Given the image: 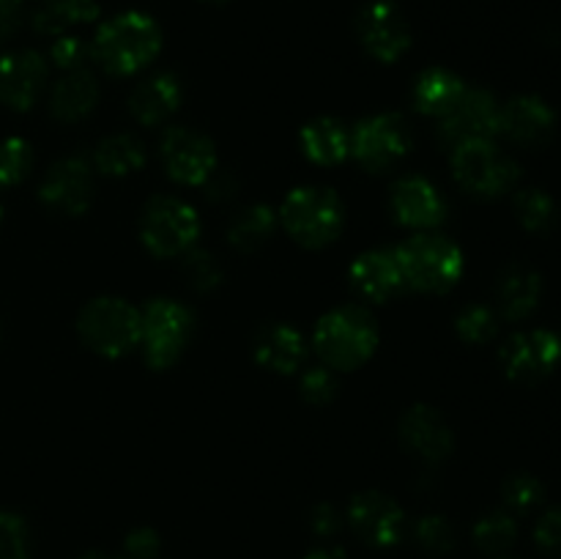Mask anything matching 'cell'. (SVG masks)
I'll return each instance as SVG.
<instances>
[{"instance_id": "1", "label": "cell", "mask_w": 561, "mask_h": 559, "mask_svg": "<svg viewBox=\"0 0 561 559\" xmlns=\"http://www.w3.org/2000/svg\"><path fill=\"white\" fill-rule=\"evenodd\" d=\"M162 44L157 22L146 14H121L115 20L104 22L93 38V49L99 64L113 75H135L142 66L153 60Z\"/></svg>"}, {"instance_id": "2", "label": "cell", "mask_w": 561, "mask_h": 559, "mask_svg": "<svg viewBox=\"0 0 561 559\" xmlns=\"http://www.w3.org/2000/svg\"><path fill=\"white\" fill-rule=\"evenodd\" d=\"M403 272V283L416 290H447L453 288L463 272V255L458 247L444 236L420 233L411 236L405 244L394 250Z\"/></svg>"}, {"instance_id": "3", "label": "cell", "mask_w": 561, "mask_h": 559, "mask_svg": "<svg viewBox=\"0 0 561 559\" xmlns=\"http://www.w3.org/2000/svg\"><path fill=\"white\" fill-rule=\"evenodd\" d=\"M378 329L376 321L359 307H340L321 318L316 329V351L332 367L362 365L376 351Z\"/></svg>"}, {"instance_id": "4", "label": "cell", "mask_w": 561, "mask_h": 559, "mask_svg": "<svg viewBox=\"0 0 561 559\" xmlns=\"http://www.w3.org/2000/svg\"><path fill=\"white\" fill-rule=\"evenodd\" d=\"M142 318L140 312L124 299H104L88 301L85 310L80 312V334L93 351L104 356H121L131 351L140 340Z\"/></svg>"}, {"instance_id": "5", "label": "cell", "mask_w": 561, "mask_h": 559, "mask_svg": "<svg viewBox=\"0 0 561 559\" xmlns=\"http://www.w3.org/2000/svg\"><path fill=\"white\" fill-rule=\"evenodd\" d=\"M283 223L301 244L323 247L343 228V203L332 190L305 186L285 197Z\"/></svg>"}, {"instance_id": "6", "label": "cell", "mask_w": 561, "mask_h": 559, "mask_svg": "<svg viewBox=\"0 0 561 559\" xmlns=\"http://www.w3.org/2000/svg\"><path fill=\"white\" fill-rule=\"evenodd\" d=\"M453 170L458 184L480 197H496L513 190L520 175L518 164L499 151L493 140H471L453 148Z\"/></svg>"}, {"instance_id": "7", "label": "cell", "mask_w": 561, "mask_h": 559, "mask_svg": "<svg viewBox=\"0 0 561 559\" xmlns=\"http://www.w3.org/2000/svg\"><path fill=\"white\" fill-rule=\"evenodd\" d=\"M197 233H201V219L195 208L175 197H153L142 212L140 236L153 255L168 258L192 250Z\"/></svg>"}, {"instance_id": "8", "label": "cell", "mask_w": 561, "mask_h": 559, "mask_svg": "<svg viewBox=\"0 0 561 559\" xmlns=\"http://www.w3.org/2000/svg\"><path fill=\"white\" fill-rule=\"evenodd\" d=\"M142 343L153 367H170L184 351L192 332V312L170 299H157L142 312Z\"/></svg>"}, {"instance_id": "9", "label": "cell", "mask_w": 561, "mask_h": 559, "mask_svg": "<svg viewBox=\"0 0 561 559\" xmlns=\"http://www.w3.org/2000/svg\"><path fill=\"white\" fill-rule=\"evenodd\" d=\"M493 135H499V104L485 91H463L455 107L438 121V142L447 148L491 140Z\"/></svg>"}, {"instance_id": "10", "label": "cell", "mask_w": 561, "mask_h": 559, "mask_svg": "<svg viewBox=\"0 0 561 559\" xmlns=\"http://www.w3.org/2000/svg\"><path fill=\"white\" fill-rule=\"evenodd\" d=\"M411 148V132L400 115L387 113L367 118L356 126L354 137H351V151L365 164L367 170H383L392 168L400 157Z\"/></svg>"}, {"instance_id": "11", "label": "cell", "mask_w": 561, "mask_h": 559, "mask_svg": "<svg viewBox=\"0 0 561 559\" xmlns=\"http://www.w3.org/2000/svg\"><path fill=\"white\" fill-rule=\"evenodd\" d=\"M159 151H162L164 170L181 184H206L217 170L214 142L201 132L186 129V126L164 132Z\"/></svg>"}, {"instance_id": "12", "label": "cell", "mask_w": 561, "mask_h": 559, "mask_svg": "<svg viewBox=\"0 0 561 559\" xmlns=\"http://www.w3.org/2000/svg\"><path fill=\"white\" fill-rule=\"evenodd\" d=\"M561 360V340L546 329L515 334L504 343L502 362L504 370L515 381H537L548 376Z\"/></svg>"}, {"instance_id": "13", "label": "cell", "mask_w": 561, "mask_h": 559, "mask_svg": "<svg viewBox=\"0 0 561 559\" xmlns=\"http://www.w3.org/2000/svg\"><path fill=\"white\" fill-rule=\"evenodd\" d=\"M359 36L378 60H398L411 44L398 0H373L359 16Z\"/></svg>"}, {"instance_id": "14", "label": "cell", "mask_w": 561, "mask_h": 559, "mask_svg": "<svg viewBox=\"0 0 561 559\" xmlns=\"http://www.w3.org/2000/svg\"><path fill=\"white\" fill-rule=\"evenodd\" d=\"M348 521L362 540L373 546H394L403 537L405 515L398 504L378 491L359 493L348 507Z\"/></svg>"}, {"instance_id": "15", "label": "cell", "mask_w": 561, "mask_h": 559, "mask_svg": "<svg viewBox=\"0 0 561 559\" xmlns=\"http://www.w3.org/2000/svg\"><path fill=\"white\" fill-rule=\"evenodd\" d=\"M93 179L82 157H69L55 164L42 184V201L64 214H82L91 203Z\"/></svg>"}, {"instance_id": "16", "label": "cell", "mask_w": 561, "mask_h": 559, "mask_svg": "<svg viewBox=\"0 0 561 559\" xmlns=\"http://www.w3.org/2000/svg\"><path fill=\"white\" fill-rule=\"evenodd\" d=\"M47 64L38 53L20 49L0 58V102L11 110H27L42 93Z\"/></svg>"}, {"instance_id": "17", "label": "cell", "mask_w": 561, "mask_h": 559, "mask_svg": "<svg viewBox=\"0 0 561 559\" xmlns=\"http://www.w3.org/2000/svg\"><path fill=\"white\" fill-rule=\"evenodd\" d=\"M392 212L409 228H433L447 217V203L431 181L405 175L392 186Z\"/></svg>"}, {"instance_id": "18", "label": "cell", "mask_w": 561, "mask_h": 559, "mask_svg": "<svg viewBox=\"0 0 561 559\" xmlns=\"http://www.w3.org/2000/svg\"><path fill=\"white\" fill-rule=\"evenodd\" d=\"M557 115L542 99L518 96L499 110V132L518 146H542L553 135Z\"/></svg>"}, {"instance_id": "19", "label": "cell", "mask_w": 561, "mask_h": 559, "mask_svg": "<svg viewBox=\"0 0 561 559\" xmlns=\"http://www.w3.org/2000/svg\"><path fill=\"white\" fill-rule=\"evenodd\" d=\"M400 438H403V447L409 453H414L422 460H436L447 458L449 449H453V433H449L447 422L442 420V414L427 406H414L409 414L400 422Z\"/></svg>"}, {"instance_id": "20", "label": "cell", "mask_w": 561, "mask_h": 559, "mask_svg": "<svg viewBox=\"0 0 561 559\" xmlns=\"http://www.w3.org/2000/svg\"><path fill=\"white\" fill-rule=\"evenodd\" d=\"M351 285L365 299H389L403 285V272H400L394 250H373L356 258L354 266H351Z\"/></svg>"}, {"instance_id": "21", "label": "cell", "mask_w": 561, "mask_h": 559, "mask_svg": "<svg viewBox=\"0 0 561 559\" xmlns=\"http://www.w3.org/2000/svg\"><path fill=\"white\" fill-rule=\"evenodd\" d=\"M181 104V85L173 75H157L151 80L140 82L129 99L131 115L140 124L157 126L168 121Z\"/></svg>"}, {"instance_id": "22", "label": "cell", "mask_w": 561, "mask_h": 559, "mask_svg": "<svg viewBox=\"0 0 561 559\" xmlns=\"http://www.w3.org/2000/svg\"><path fill=\"white\" fill-rule=\"evenodd\" d=\"M542 294V280L540 274L531 272L526 266H510L507 272L499 277L496 285V299L499 310L510 321H520V318L529 316L537 307Z\"/></svg>"}, {"instance_id": "23", "label": "cell", "mask_w": 561, "mask_h": 559, "mask_svg": "<svg viewBox=\"0 0 561 559\" xmlns=\"http://www.w3.org/2000/svg\"><path fill=\"white\" fill-rule=\"evenodd\" d=\"M255 356L268 370L294 373L305 362V338L294 327L274 323L257 334Z\"/></svg>"}, {"instance_id": "24", "label": "cell", "mask_w": 561, "mask_h": 559, "mask_svg": "<svg viewBox=\"0 0 561 559\" xmlns=\"http://www.w3.org/2000/svg\"><path fill=\"white\" fill-rule=\"evenodd\" d=\"M99 99V85L85 69L69 71L58 85L53 88L49 96V110L60 121H80L93 110Z\"/></svg>"}, {"instance_id": "25", "label": "cell", "mask_w": 561, "mask_h": 559, "mask_svg": "<svg viewBox=\"0 0 561 559\" xmlns=\"http://www.w3.org/2000/svg\"><path fill=\"white\" fill-rule=\"evenodd\" d=\"M301 148L312 162L337 164L351 151V135L337 118H316L301 129Z\"/></svg>"}, {"instance_id": "26", "label": "cell", "mask_w": 561, "mask_h": 559, "mask_svg": "<svg viewBox=\"0 0 561 559\" xmlns=\"http://www.w3.org/2000/svg\"><path fill=\"white\" fill-rule=\"evenodd\" d=\"M463 91L466 85L460 82V77L453 75V71L427 69L414 85V104L420 113L438 115V118H442L447 110L455 107V102L463 96Z\"/></svg>"}, {"instance_id": "27", "label": "cell", "mask_w": 561, "mask_h": 559, "mask_svg": "<svg viewBox=\"0 0 561 559\" xmlns=\"http://www.w3.org/2000/svg\"><path fill=\"white\" fill-rule=\"evenodd\" d=\"M99 14L96 0H42V5L33 14V27L42 33L58 36L69 25L77 22H91Z\"/></svg>"}, {"instance_id": "28", "label": "cell", "mask_w": 561, "mask_h": 559, "mask_svg": "<svg viewBox=\"0 0 561 559\" xmlns=\"http://www.w3.org/2000/svg\"><path fill=\"white\" fill-rule=\"evenodd\" d=\"M146 148L131 135H113L96 148V168L107 175H126L142 168Z\"/></svg>"}, {"instance_id": "29", "label": "cell", "mask_w": 561, "mask_h": 559, "mask_svg": "<svg viewBox=\"0 0 561 559\" xmlns=\"http://www.w3.org/2000/svg\"><path fill=\"white\" fill-rule=\"evenodd\" d=\"M274 225H277V217L268 206H252L244 208L241 214H236V219L230 223V244L239 247V250L250 252L255 247H261L263 241L272 236Z\"/></svg>"}, {"instance_id": "30", "label": "cell", "mask_w": 561, "mask_h": 559, "mask_svg": "<svg viewBox=\"0 0 561 559\" xmlns=\"http://www.w3.org/2000/svg\"><path fill=\"white\" fill-rule=\"evenodd\" d=\"M515 212H518L524 228L531 233H546L557 223V203L542 190H520L515 195Z\"/></svg>"}, {"instance_id": "31", "label": "cell", "mask_w": 561, "mask_h": 559, "mask_svg": "<svg viewBox=\"0 0 561 559\" xmlns=\"http://www.w3.org/2000/svg\"><path fill=\"white\" fill-rule=\"evenodd\" d=\"M515 535H518V526H515L513 515L507 513H491L474 526V540L482 551H504V548L513 546Z\"/></svg>"}, {"instance_id": "32", "label": "cell", "mask_w": 561, "mask_h": 559, "mask_svg": "<svg viewBox=\"0 0 561 559\" xmlns=\"http://www.w3.org/2000/svg\"><path fill=\"white\" fill-rule=\"evenodd\" d=\"M31 557V537L22 515L0 513V559H27Z\"/></svg>"}, {"instance_id": "33", "label": "cell", "mask_w": 561, "mask_h": 559, "mask_svg": "<svg viewBox=\"0 0 561 559\" xmlns=\"http://www.w3.org/2000/svg\"><path fill=\"white\" fill-rule=\"evenodd\" d=\"M502 497L510 510H515V513H529V510H535L546 499V488H542V482L537 477L515 475L504 482Z\"/></svg>"}, {"instance_id": "34", "label": "cell", "mask_w": 561, "mask_h": 559, "mask_svg": "<svg viewBox=\"0 0 561 559\" xmlns=\"http://www.w3.org/2000/svg\"><path fill=\"white\" fill-rule=\"evenodd\" d=\"M31 168V146L20 137L0 142V186L20 184Z\"/></svg>"}, {"instance_id": "35", "label": "cell", "mask_w": 561, "mask_h": 559, "mask_svg": "<svg viewBox=\"0 0 561 559\" xmlns=\"http://www.w3.org/2000/svg\"><path fill=\"white\" fill-rule=\"evenodd\" d=\"M496 316L485 305H471L458 316V334L466 343H485L496 334Z\"/></svg>"}, {"instance_id": "36", "label": "cell", "mask_w": 561, "mask_h": 559, "mask_svg": "<svg viewBox=\"0 0 561 559\" xmlns=\"http://www.w3.org/2000/svg\"><path fill=\"white\" fill-rule=\"evenodd\" d=\"M184 274L190 285L197 290H211L222 280V266L214 261L211 252L206 250H186L184 255Z\"/></svg>"}, {"instance_id": "37", "label": "cell", "mask_w": 561, "mask_h": 559, "mask_svg": "<svg viewBox=\"0 0 561 559\" xmlns=\"http://www.w3.org/2000/svg\"><path fill=\"white\" fill-rule=\"evenodd\" d=\"M416 540L427 548V551H447L453 546V526L442 515H427L416 524Z\"/></svg>"}, {"instance_id": "38", "label": "cell", "mask_w": 561, "mask_h": 559, "mask_svg": "<svg viewBox=\"0 0 561 559\" xmlns=\"http://www.w3.org/2000/svg\"><path fill=\"white\" fill-rule=\"evenodd\" d=\"M334 392H337V381H334V376L327 367H312V370L301 376V395L310 403H329Z\"/></svg>"}, {"instance_id": "39", "label": "cell", "mask_w": 561, "mask_h": 559, "mask_svg": "<svg viewBox=\"0 0 561 559\" xmlns=\"http://www.w3.org/2000/svg\"><path fill=\"white\" fill-rule=\"evenodd\" d=\"M88 55H91V49H88V44L77 36H60L58 42L53 44L55 66H60V69H66V71L82 69L88 60Z\"/></svg>"}, {"instance_id": "40", "label": "cell", "mask_w": 561, "mask_h": 559, "mask_svg": "<svg viewBox=\"0 0 561 559\" xmlns=\"http://www.w3.org/2000/svg\"><path fill=\"white\" fill-rule=\"evenodd\" d=\"M535 540L548 557L561 559V507L542 515L535 529Z\"/></svg>"}, {"instance_id": "41", "label": "cell", "mask_w": 561, "mask_h": 559, "mask_svg": "<svg viewBox=\"0 0 561 559\" xmlns=\"http://www.w3.org/2000/svg\"><path fill=\"white\" fill-rule=\"evenodd\" d=\"M124 546L129 559H153L159 554V537L153 529H135Z\"/></svg>"}, {"instance_id": "42", "label": "cell", "mask_w": 561, "mask_h": 559, "mask_svg": "<svg viewBox=\"0 0 561 559\" xmlns=\"http://www.w3.org/2000/svg\"><path fill=\"white\" fill-rule=\"evenodd\" d=\"M22 20V0H0V44L9 42Z\"/></svg>"}, {"instance_id": "43", "label": "cell", "mask_w": 561, "mask_h": 559, "mask_svg": "<svg viewBox=\"0 0 561 559\" xmlns=\"http://www.w3.org/2000/svg\"><path fill=\"white\" fill-rule=\"evenodd\" d=\"M340 526V515L337 510L332 507V504H321V507H316V513H312V529H316V535H332V532H337Z\"/></svg>"}, {"instance_id": "44", "label": "cell", "mask_w": 561, "mask_h": 559, "mask_svg": "<svg viewBox=\"0 0 561 559\" xmlns=\"http://www.w3.org/2000/svg\"><path fill=\"white\" fill-rule=\"evenodd\" d=\"M206 184H208V197H214V201H222V197H228L230 192H236L233 179L225 173H217V170H214L211 179H208Z\"/></svg>"}, {"instance_id": "45", "label": "cell", "mask_w": 561, "mask_h": 559, "mask_svg": "<svg viewBox=\"0 0 561 559\" xmlns=\"http://www.w3.org/2000/svg\"><path fill=\"white\" fill-rule=\"evenodd\" d=\"M305 559H345L340 551H332V548H318V551L307 554Z\"/></svg>"}, {"instance_id": "46", "label": "cell", "mask_w": 561, "mask_h": 559, "mask_svg": "<svg viewBox=\"0 0 561 559\" xmlns=\"http://www.w3.org/2000/svg\"><path fill=\"white\" fill-rule=\"evenodd\" d=\"M80 559H124V557H113V554H102V551H91V554H85V557H80Z\"/></svg>"}, {"instance_id": "47", "label": "cell", "mask_w": 561, "mask_h": 559, "mask_svg": "<svg viewBox=\"0 0 561 559\" xmlns=\"http://www.w3.org/2000/svg\"><path fill=\"white\" fill-rule=\"evenodd\" d=\"M214 3H222V0H214Z\"/></svg>"}]
</instances>
